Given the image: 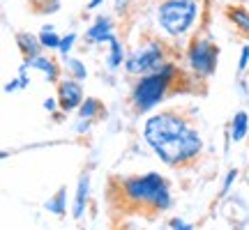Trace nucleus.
<instances>
[{
  "label": "nucleus",
  "mask_w": 249,
  "mask_h": 230,
  "mask_svg": "<svg viewBox=\"0 0 249 230\" xmlns=\"http://www.w3.org/2000/svg\"><path fill=\"white\" fill-rule=\"evenodd\" d=\"M123 194L127 200L136 205H150L152 210H166L171 205L169 186L160 173H148L143 177H132L123 184Z\"/></svg>",
  "instance_id": "nucleus-1"
},
{
  "label": "nucleus",
  "mask_w": 249,
  "mask_h": 230,
  "mask_svg": "<svg viewBox=\"0 0 249 230\" xmlns=\"http://www.w3.org/2000/svg\"><path fill=\"white\" fill-rule=\"evenodd\" d=\"M173 76H176L173 65H164L160 71H150L148 76H143L134 88V106L139 111H150L152 106H157L164 99V92H166Z\"/></svg>",
  "instance_id": "nucleus-2"
},
{
  "label": "nucleus",
  "mask_w": 249,
  "mask_h": 230,
  "mask_svg": "<svg viewBox=\"0 0 249 230\" xmlns=\"http://www.w3.org/2000/svg\"><path fill=\"white\" fill-rule=\"evenodd\" d=\"M155 152H157V157H160L164 164L178 166V164H185V161L194 159L196 154L201 152V136H198V131L187 127L180 136H176V138H171L169 143L160 145Z\"/></svg>",
  "instance_id": "nucleus-3"
},
{
  "label": "nucleus",
  "mask_w": 249,
  "mask_h": 230,
  "mask_svg": "<svg viewBox=\"0 0 249 230\" xmlns=\"http://www.w3.org/2000/svg\"><path fill=\"white\" fill-rule=\"evenodd\" d=\"M196 18L194 0H166L160 7V26L169 35H182Z\"/></svg>",
  "instance_id": "nucleus-4"
},
{
  "label": "nucleus",
  "mask_w": 249,
  "mask_h": 230,
  "mask_svg": "<svg viewBox=\"0 0 249 230\" xmlns=\"http://www.w3.org/2000/svg\"><path fill=\"white\" fill-rule=\"evenodd\" d=\"M187 129V122L182 117L173 113H161V115H155L145 122V129H143V136L145 141L150 145L152 150H157L160 145L169 143L171 138H176L180 133Z\"/></svg>",
  "instance_id": "nucleus-5"
},
{
  "label": "nucleus",
  "mask_w": 249,
  "mask_h": 230,
  "mask_svg": "<svg viewBox=\"0 0 249 230\" xmlns=\"http://www.w3.org/2000/svg\"><path fill=\"white\" fill-rule=\"evenodd\" d=\"M124 67L129 74H145V71H160L164 67V53H161L160 44H148L145 49L136 51L134 55L127 58Z\"/></svg>",
  "instance_id": "nucleus-6"
},
{
  "label": "nucleus",
  "mask_w": 249,
  "mask_h": 230,
  "mask_svg": "<svg viewBox=\"0 0 249 230\" xmlns=\"http://www.w3.org/2000/svg\"><path fill=\"white\" fill-rule=\"evenodd\" d=\"M189 65H192V69L196 74L210 76L214 67H217V49L210 42H203V39L194 42L192 49H189Z\"/></svg>",
  "instance_id": "nucleus-7"
},
{
  "label": "nucleus",
  "mask_w": 249,
  "mask_h": 230,
  "mask_svg": "<svg viewBox=\"0 0 249 230\" xmlns=\"http://www.w3.org/2000/svg\"><path fill=\"white\" fill-rule=\"evenodd\" d=\"M83 104V92H81V85L74 83V81H65L60 85V106L65 111H74Z\"/></svg>",
  "instance_id": "nucleus-8"
},
{
  "label": "nucleus",
  "mask_w": 249,
  "mask_h": 230,
  "mask_svg": "<svg viewBox=\"0 0 249 230\" xmlns=\"http://www.w3.org/2000/svg\"><path fill=\"white\" fill-rule=\"evenodd\" d=\"M88 37L92 39V42H108L111 39V21L104 16H99L97 21H95V26L88 30Z\"/></svg>",
  "instance_id": "nucleus-9"
},
{
  "label": "nucleus",
  "mask_w": 249,
  "mask_h": 230,
  "mask_svg": "<svg viewBox=\"0 0 249 230\" xmlns=\"http://www.w3.org/2000/svg\"><path fill=\"white\" fill-rule=\"evenodd\" d=\"M88 189H90V180H88V175H83V177L79 180V189H76L74 219H81V216H83V210H86V200H88Z\"/></svg>",
  "instance_id": "nucleus-10"
},
{
  "label": "nucleus",
  "mask_w": 249,
  "mask_h": 230,
  "mask_svg": "<svg viewBox=\"0 0 249 230\" xmlns=\"http://www.w3.org/2000/svg\"><path fill=\"white\" fill-rule=\"evenodd\" d=\"M23 67H35V69H39V71H44L46 74V79L53 83L55 79H58V69H55V65H53V60H46V58H33V60H28Z\"/></svg>",
  "instance_id": "nucleus-11"
},
{
  "label": "nucleus",
  "mask_w": 249,
  "mask_h": 230,
  "mask_svg": "<svg viewBox=\"0 0 249 230\" xmlns=\"http://www.w3.org/2000/svg\"><path fill=\"white\" fill-rule=\"evenodd\" d=\"M17 42L21 44V51L26 55H30V58H35L37 51H39V44H42V42H37L33 35H26V33H21V35L17 37Z\"/></svg>",
  "instance_id": "nucleus-12"
},
{
  "label": "nucleus",
  "mask_w": 249,
  "mask_h": 230,
  "mask_svg": "<svg viewBox=\"0 0 249 230\" xmlns=\"http://www.w3.org/2000/svg\"><path fill=\"white\" fill-rule=\"evenodd\" d=\"M247 136V113L240 111L233 117V141H242Z\"/></svg>",
  "instance_id": "nucleus-13"
},
{
  "label": "nucleus",
  "mask_w": 249,
  "mask_h": 230,
  "mask_svg": "<svg viewBox=\"0 0 249 230\" xmlns=\"http://www.w3.org/2000/svg\"><path fill=\"white\" fill-rule=\"evenodd\" d=\"M229 16H231V21L240 28L242 33H247V35H249V12H245V9H240V7H235V9H231V12H229Z\"/></svg>",
  "instance_id": "nucleus-14"
},
{
  "label": "nucleus",
  "mask_w": 249,
  "mask_h": 230,
  "mask_svg": "<svg viewBox=\"0 0 249 230\" xmlns=\"http://www.w3.org/2000/svg\"><path fill=\"white\" fill-rule=\"evenodd\" d=\"M39 42H42V46H46V49H60V37L55 35L51 28H44V33L39 35Z\"/></svg>",
  "instance_id": "nucleus-15"
},
{
  "label": "nucleus",
  "mask_w": 249,
  "mask_h": 230,
  "mask_svg": "<svg viewBox=\"0 0 249 230\" xmlns=\"http://www.w3.org/2000/svg\"><path fill=\"white\" fill-rule=\"evenodd\" d=\"M46 210H51V212H55V214H65V189H60V191L55 194L53 200L46 203Z\"/></svg>",
  "instance_id": "nucleus-16"
},
{
  "label": "nucleus",
  "mask_w": 249,
  "mask_h": 230,
  "mask_svg": "<svg viewBox=\"0 0 249 230\" xmlns=\"http://www.w3.org/2000/svg\"><path fill=\"white\" fill-rule=\"evenodd\" d=\"M99 111V101L97 99H86L83 104H81V117L83 120H88V117H95V113Z\"/></svg>",
  "instance_id": "nucleus-17"
},
{
  "label": "nucleus",
  "mask_w": 249,
  "mask_h": 230,
  "mask_svg": "<svg viewBox=\"0 0 249 230\" xmlns=\"http://www.w3.org/2000/svg\"><path fill=\"white\" fill-rule=\"evenodd\" d=\"M108 42H111V62H108V65H111V67H118V65L123 62V46L118 44L116 37H111Z\"/></svg>",
  "instance_id": "nucleus-18"
},
{
  "label": "nucleus",
  "mask_w": 249,
  "mask_h": 230,
  "mask_svg": "<svg viewBox=\"0 0 249 230\" xmlns=\"http://www.w3.org/2000/svg\"><path fill=\"white\" fill-rule=\"evenodd\" d=\"M67 65H70V69L74 71L76 79H86V67H83L79 60H67Z\"/></svg>",
  "instance_id": "nucleus-19"
},
{
  "label": "nucleus",
  "mask_w": 249,
  "mask_h": 230,
  "mask_svg": "<svg viewBox=\"0 0 249 230\" xmlns=\"http://www.w3.org/2000/svg\"><path fill=\"white\" fill-rule=\"evenodd\" d=\"M235 177H238V170H231V173L226 175V182H224V186H222V196L229 194V189H231V184L235 182Z\"/></svg>",
  "instance_id": "nucleus-20"
},
{
  "label": "nucleus",
  "mask_w": 249,
  "mask_h": 230,
  "mask_svg": "<svg viewBox=\"0 0 249 230\" xmlns=\"http://www.w3.org/2000/svg\"><path fill=\"white\" fill-rule=\"evenodd\" d=\"M74 39H76V35L71 33V35H67V37H65V39L60 42V51H62L65 55H67V51L71 49V44H74Z\"/></svg>",
  "instance_id": "nucleus-21"
},
{
  "label": "nucleus",
  "mask_w": 249,
  "mask_h": 230,
  "mask_svg": "<svg viewBox=\"0 0 249 230\" xmlns=\"http://www.w3.org/2000/svg\"><path fill=\"white\" fill-rule=\"evenodd\" d=\"M247 62H249V46H245V49H242V55H240V62H238V69H245V67H247Z\"/></svg>",
  "instance_id": "nucleus-22"
},
{
  "label": "nucleus",
  "mask_w": 249,
  "mask_h": 230,
  "mask_svg": "<svg viewBox=\"0 0 249 230\" xmlns=\"http://www.w3.org/2000/svg\"><path fill=\"white\" fill-rule=\"evenodd\" d=\"M171 226H173V228H182V230H189V228H192L189 223H182V221H178V219H173V221H171Z\"/></svg>",
  "instance_id": "nucleus-23"
},
{
  "label": "nucleus",
  "mask_w": 249,
  "mask_h": 230,
  "mask_svg": "<svg viewBox=\"0 0 249 230\" xmlns=\"http://www.w3.org/2000/svg\"><path fill=\"white\" fill-rule=\"evenodd\" d=\"M44 108H46V111H53V108H55V101H53V99H46V101H44Z\"/></svg>",
  "instance_id": "nucleus-24"
},
{
  "label": "nucleus",
  "mask_w": 249,
  "mask_h": 230,
  "mask_svg": "<svg viewBox=\"0 0 249 230\" xmlns=\"http://www.w3.org/2000/svg\"><path fill=\"white\" fill-rule=\"evenodd\" d=\"M99 2H102V0H90V5H88V7H97Z\"/></svg>",
  "instance_id": "nucleus-25"
},
{
  "label": "nucleus",
  "mask_w": 249,
  "mask_h": 230,
  "mask_svg": "<svg viewBox=\"0 0 249 230\" xmlns=\"http://www.w3.org/2000/svg\"><path fill=\"white\" fill-rule=\"evenodd\" d=\"M123 2H132V0H123Z\"/></svg>",
  "instance_id": "nucleus-26"
}]
</instances>
